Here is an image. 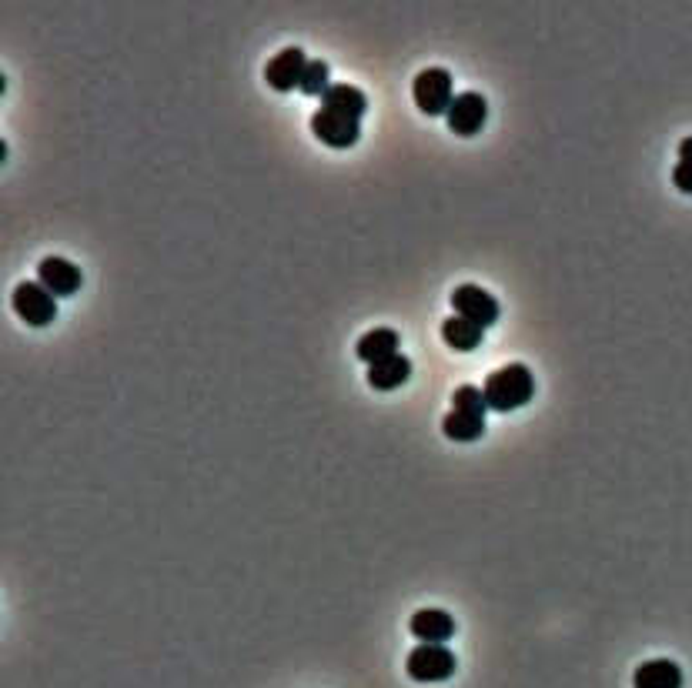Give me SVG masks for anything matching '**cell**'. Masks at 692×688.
Wrapping results in <instances>:
<instances>
[{"label":"cell","instance_id":"6da1fadb","mask_svg":"<svg viewBox=\"0 0 692 688\" xmlns=\"http://www.w3.org/2000/svg\"><path fill=\"white\" fill-rule=\"evenodd\" d=\"M482 395L489 401V411H502V415L505 411H519L529 405L535 395V378L525 365L512 361V365L492 371V375L485 378Z\"/></svg>","mask_w":692,"mask_h":688},{"label":"cell","instance_id":"7a4b0ae2","mask_svg":"<svg viewBox=\"0 0 692 688\" xmlns=\"http://www.w3.org/2000/svg\"><path fill=\"white\" fill-rule=\"evenodd\" d=\"M455 655H452V648L448 645H425V642H418L412 652H408V662H405V672L412 682H445V678H452L455 675Z\"/></svg>","mask_w":692,"mask_h":688},{"label":"cell","instance_id":"3957f363","mask_svg":"<svg viewBox=\"0 0 692 688\" xmlns=\"http://www.w3.org/2000/svg\"><path fill=\"white\" fill-rule=\"evenodd\" d=\"M412 97H415L418 111L428 114V117L448 114V107H452V101H455L452 74H448L445 67H425V71L412 81Z\"/></svg>","mask_w":692,"mask_h":688},{"label":"cell","instance_id":"277c9868","mask_svg":"<svg viewBox=\"0 0 692 688\" xmlns=\"http://www.w3.org/2000/svg\"><path fill=\"white\" fill-rule=\"evenodd\" d=\"M14 311L17 318L27 321L31 328H47L57 318V298L44 288L41 281H21L14 288Z\"/></svg>","mask_w":692,"mask_h":688},{"label":"cell","instance_id":"5b68a950","mask_svg":"<svg viewBox=\"0 0 692 688\" xmlns=\"http://www.w3.org/2000/svg\"><path fill=\"white\" fill-rule=\"evenodd\" d=\"M452 311L458 318L479 324V328H492L499 321V301L485 288H479V284H458L452 291Z\"/></svg>","mask_w":692,"mask_h":688},{"label":"cell","instance_id":"8992f818","mask_svg":"<svg viewBox=\"0 0 692 688\" xmlns=\"http://www.w3.org/2000/svg\"><path fill=\"white\" fill-rule=\"evenodd\" d=\"M448 131L458 137H475L485 127V117H489V104H485L482 94L465 91L455 94L452 107H448Z\"/></svg>","mask_w":692,"mask_h":688},{"label":"cell","instance_id":"52a82bcc","mask_svg":"<svg viewBox=\"0 0 692 688\" xmlns=\"http://www.w3.org/2000/svg\"><path fill=\"white\" fill-rule=\"evenodd\" d=\"M358 124L355 117H345V114H335V111H325V107H318V114L311 117V131H315V137L321 144L335 147V151H345V147H355L358 144Z\"/></svg>","mask_w":692,"mask_h":688},{"label":"cell","instance_id":"ba28073f","mask_svg":"<svg viewBox=\"0 0 692 688\" xmlns=\"http://www.w3.org/2000/svg\"><path fill=\"white\" fill-rule=\"evenodd\" d=\"M305 67H308V57L301 47H288V51H278L271 61L265 64V81L271 91H295L301 87V77H305Z\"/></svg>","mask_w":692,"mask_h":688},{"label":"cell","instance_id":"9c48e42d","mask_svg":"<svg viewBox=\"0 0 692 688\" xmlns=\"http://www.w3.org/2000/svg\"><path fill=\"white\" fill-rule=\"evenodd\" d=\"M37 281L44 284L54 298H71V294L81 291L84 274L77 264H71L67 258H57V254H47V258L37 264Z\"/></svg>","mask_w":692,"mask_h":688},{"label":"cell","instance_id":"30bf717a","mask_svg":"<svg viewBox=\"0 0 692 688\" xmlns=\"http://www.w3.org/2000/svg\"><path fill=\"white\" fill-rule=\"evenodd\" d=\"M408 632L425 645H445L455 635V618L442 608H422L408 618Z\"/></svg>","mask_w":692,"mask_h":688},{"label":"cell","instance_id":"8fae6325","mask_svg":"<svg viewBox=\"0 0 692 688\" xmlns=\"http://www.w3.org/2000/svg\"><path fill=\"white\" fill-rule=\"evenodd\" d=\"M398 344H402L398 331H392V328H375V331H368V334H362V338H358L355 355L362 358L368 368H372V365H378V361L398 355Z\"/></svg>","mask_w":692,"mask_h":688},{"label":"cell","instance_id":"7c38bea8","mask_svg":"<svg viewBox=\"0 0 692 688\" xmlns=\"http://www.w3.org/2000/svg\"><path fill=\"white\" fill-rule=\"evenodd\" d=\"M632 685L636 688H682V668L669 658H652V662H642L632 675Z\"/></svg>","mask_w":692,"mask_h":688},{"label":"cell","instance_id":"4fadbf2b","mask_svg":"<svg viewBox=\"0 0 692 688\" xmlns=\"http://www.w3.org/2000/svg\"><path fill=\"white\" fill-rule=\"evenodd\" d=\"M408 375H412V361H408L405 355H392L385 361H378V365L368 368V385H372L375 391H395L402 388Z\"/></svg>","mask_w":692,"mask_h":688},{"label":"cell","instance_id":"5bb4252c","mask_svg":"<svg viewBox=\"0 0 692 688\" xmlns=\"http://www.w3.org/2000/svg\"><path fill=\"white\" fill-rule=\"evenodd\" d=\"M321 107H325V111H335V114H345V117L362 121V114L368 111V97L352 84H331V91L321 97Z\"/></svg>","mask_w":692,"mask_h":688},{"label":"cell","instance_id":"9a60e30c","mask_svg":"<svg viewBox=\"0 0 692 688\" xmlns=\"http://www.w3.org/2000/svg\"><path fill=\"white\" fill-rule=\"evenodd\" d=\"M442 341L452 351H475V348H482L485 328H479V324H472V321H465L455 314V318L442 321Z\"/></svg>","mask_w":692,"mask_h":688},{"label":"cell","instance_id":"2e32d148","mask_svg":"<svg viewBox=\"0 0 692 688\" xmlns=\"http://www.w3.org/2000/svg\"><path fill=\"white\" fill-rule=\"evenodd\" d=\"M442 431L445 438L452 441H462V445H469V441H479L485 435V418L479 415H465V411H448V415L442 418Z\"/></svg>","mask_w":692,"mask_h":688},{"label":"cell","instance_id":"e0dca14e","mask_svg":"<svg viewBox=\"0 0 692 688\" xmlns=\"http://www.w3.org/2000/svg\"><path fill=\"white\" fill-rule=\"evenodd\" d=\"M452 405H455V411L479 415V418H485V411H489V401H485L482 388H475V385H458L455 395H452Z\"/></svg>","mask_w":692,"mask_h":688},{"label":"cell","instance_id":"ac0fdd59","mask_svg":"<svg viewBox=\"0 0 692 688\" xmlns=\"http://www.w3.org/2000/svg\"><path fill=\"white\" fill-rule=\"evenodd\" d=\"M298 91L308 94V97H325L331 91V84H328V64L325 61H308L305 77H301Z\"/></svg>","mask_w":692,"mask_h":688},{"label":"cell","instance_id":"d6986e66","mask_svg":"<svg viewBox=\"0 0 692 688\" xmlns=\"http://www.w3.org/2000/svg\"><path fill=\"white\" fill-rule=\"evenodd\" d=\"M672 184L682 194H692V161H676V167H672Z\"/></svg>","mask_w":692,"mask_h":688},{"label":"cell","instance_id":"ffe728a7","mask_svg":"<svg viewBox=\"0 0 692 688\" xmlns=\"http://www.w3.org/2000/svg\"><path fill=\"white\" fill-rule=\"evenodd\" d=\"M679 161H692V137H682L679 141Z\"/></svg>","mask_w":692,"mask_h":688}]
</instances>
